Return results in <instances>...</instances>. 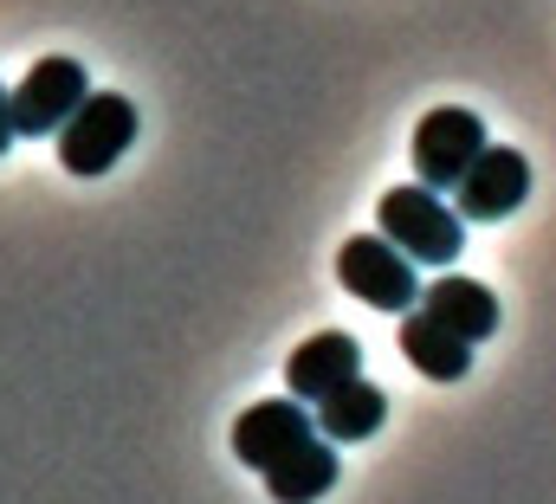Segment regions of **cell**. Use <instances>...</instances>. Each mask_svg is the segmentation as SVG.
Wrapping results in <instances>:
<instances>
[{
  "instance_id": "obj_1",
  "label": "cell",
  "mask_w": 556,
  "mask_h": 504,
  "mask_svg": "<svg viewBox=\"0 0 556 504\" xmlns=\"http://www.w3.org/2000/svg\"><path fill=\"white\" fill-rule=\"evenodd\" d=\"M376 220H382V234L408 252L415 265H453L459 247H466V214L446 207L440 188H427V181L389 188L382 207H376Z\"/></svg>"
},
{
  "instance_id": "obj_2",
  "label": "cell",
  "mask_w": 556,
  "mask_h": 504,
  "mask_svg": "<svg viewBox=\"0 0 556 504\" xmlns=\"http://www.w3.org/2000/svg\"><path fill=\"white\" fill-rule=\"evenodd\" d=\"M337 278L350 298H363L369 311H415L420 304V265L395 247L389 234H356L337 247Z\"/></svg>"
},
{
  "instance_id": "obj_3",
  "label": "cell",
  "mask_w": 556,
  "mask_h": 504,
  "mask_svg": "<svg viewBox=\"0 0 556 504\" xmlns=\"http://www.w3.org/2000/svg\"><path fill=\"white\" fill-rule=\"evenodd\" d=\"M137 142V104L117 91H91L65 124H59V162L72 175H104L124 149Z\"/></svg>"
},
{
  "instance_id": "obj_4",
  "label": "cell",
  "mask_w": 556,
  "mask_h": 504,
  "mask_svg": "<svg viewBox=\"0 0 556 504\" xmlns=\"http://www.w3.org/2000/svg\"><path fill=\"white\" fill-rule=\"evenodd\" d=\"M317 440V414L298 401V394H285V401H260V407H247L240 420H233V459L240 466H253L260 479L285 466L298 446H311Z\"/></svg>"
},
{
  "instance_id": "obj_5",
  "label": "cell",
  "mask_w": 556,
  "mask_h": 504,
  "mask_svg": "<svg viewBox=\"0 0 556 504\" xmlns=\"http://www.w3.org/2000/svg\"><path fill=\"white\" fill-rule=\"evenodd\" d=\"M525 194H531V162H525V149L485 142V149L472 155V168L459 175V188H453V207H459L472 227H485V220H505V214H518V207H525Z\"/></svg>"
},
{
  "instance_id": "obj_6",
  "label": "cell",
  "mask_w": 556,
  "mask_h": 504,
  "mask_svg": "<svg viewBox=\"0 0 556 504\" xmlns=\"http://www.w3.org/2000/svg\"><path fill=\"white\" fill-rule=\"evenodd\" d=\"M479 149H485V117H472V111H459V104L427 111L420 129H415V181L453 194Z\"/></svg>"
},
{
  "instance_id": "obj_7",
  "label": "cell",
  "mask_w": 556,
  "mask_h": 504,
  "mask_svg": "<svg viewBox=\"0 0 556 504\" xmlns=\"http://www.w3.org/2000/svg\"><path fill=\"white\" fill-rule=\"evenodd\" d=\"M7 98H13V129H20V136H59V124L91 98V85H85V65H78V59H59V52H52V59H39Z\"/></svg>"
},
{
  "instance_id": "obj_8",
  "label": "cell",
  "mask_w": 556,
  "mask_h": 504,
  "mask_svg": "<svg viewBox=\"0 0 556 504\" xmlns=\"http://www.w3.org/2000/svg\"><path fill=\"white\" fill-rule=\"evenodd\" d=\"M350 376H363V343L350 337V330H317V337H304L298 350H291V363H285V388L298 394V401H324L330 388H343Z\"/></svg>"
},
{
  "instance_id": "obj_9",
  "label": "cell",
  "mask_w": 556,
  "mask_h": 504,
  "mask_svg": "<svg viewBox=\"0 0 556 504\" xmlns=\"http://www.w3.org/2000/svg\"><path fill=\"white\" fill-rule=\"evenodd\" d=\"M472 337H459L453 324H440L427 304L420 311H402V356L415 363L427 381H459L466 369H472Z\"/></svg>"
},
{
  "instance_id": "obj_10",
  "label": "cell",
  "mask_w": 556,
  "mask_h": 504,
  "mask_svg": "<svg viewBox=\"0 0 556 504\" xmlns=\"http://www.w3.org/2000/svg\"><path fill=\"white\" fill-rule=\"evenodd\" d=\"M420 304H427L440 324H453L459 337H472V343H485V337L498 330V298H492V285H479V278H466V272H446V278L420 285Z\"/></svg>"
},
{
  "instance_id": "obj_11",
  "label": "cell",
  "mask_w": 556,
  "mask_h": 504,
  "mask_svg": "<svg viewBox=\"0 0 556 504\" xmlns=\"http://www.w3.org/2000/svg\"><path fill=\"white\" fill-rule=\"evenodd\" d=\"M382 420H389V394L363 376H350L343 388H330V394L317 401V433L337 440V446H343V440H369Z\"/></svg>"
},
{
  "instance_id": "obj_12",
  "label": "cell",
  "mask_w": 556,
  "mask_h": 504,
  "mask_svg": "<svg viewBox=\"0 0 556 504\" xmlns=\"http://www.w3.org/2000/svg\"><path fill=\"white\" fill-rule=\"evenodd\" d=\"M337 440H311V446H298L285 466H273L266 472V492H273L278 504H304V499H324L330 486H337V453H330Z\"/></svg>"
},
{
  "instance_id": "obj_13",
  "label": "cell",
  "mask_w": 556,
  "mask_h": 504,
  "mask_svg": "<svg viewBox=\"0 0 556 504\" xmlns=\"http://www.w3.org/2000/svg\"><path fill=\"white\" fill-rule=\"evenodd\" d=\"M13 136H20V129H13V98H7V85H0V155H7Z\"/></svg>"
}]
</instances>
